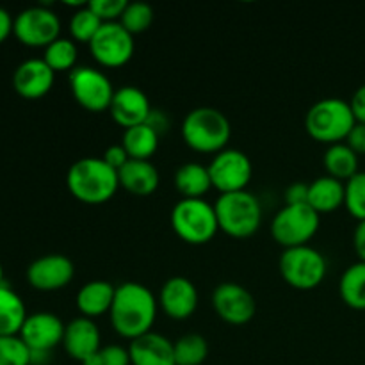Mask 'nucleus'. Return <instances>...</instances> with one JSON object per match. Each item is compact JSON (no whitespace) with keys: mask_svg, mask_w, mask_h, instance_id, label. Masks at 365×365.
Here are the masks:
<instances>
[{"mask_svg":"<svg viewBox=\"0 0 365 365\" xmlns=\"http://www.w3.org/2000/svg\"><path fill=\"white\" fill-rule=\"evenodd\" d=\"M128 355L132 365H177L173 342L153 331L130 341Z\"/></svg>","mask_w":365,"mask_h":365,"instance_id":"aec40b11","label":"nucleus"},{"mask_svg":"<svg viewBox=\"0 0 365 365\" xmlns=\"http://www.w3.org/2000/svg\"><path fill=\"white\" fill-rule=\"evenodd\" d=\"M344 205L355 220L365 221V171H359L344 184Z\"/></svg>","mask_w":365,"mask_h":365,"instance_id":"473e14b6","label":"nucleus"},{"mask_svg":"<svg viewBox=\"0 0 365 365\" xmlns=\"http://www.w3.org/2000/svg\"><path fill=\"white\" fill-rule=\"evenodd\" d=\"M63 321L52 312H36L27 316L21 327L20 339L32 353H50L56 346L63 344Z\"/></svg>","mask_w":365,"mask_h":365,"instance_id":"2eb2a0df","label":"nucleus"},{"mask_svg":"<svg viewBox=\"0 0 365 365\" xmlns=\"http://www.w3.org/2000/svg\"><path fill=\"white\" fill-rule=\"evenodd\" d=\"M88 6L102 24H113V21L121 20V14L127 9L128 2L127 0H93Z\"/></svg>","mask_w":365,"mask_h":365,"instance_id":"c9c22d12","label":"nucleus"},{"mask_svg":"<svg viewBox=\"0 0 365 365\" xmlns=\"http://www.w3.org/2000/svg\"><path fill=\"white\" fill-rule=\"evenodd\" d=\"M355 123L351 106L341 98L319 100L310 107L305 116L307 134L330 146L346 141Z\"/></svg>","mask_w":365,"mask_h":365,"instance_id":"39448f33","label":"nucleus"},{"mask_svg":"<svg viewBox=\"0 0 365 365\" xmlns=\"http://www.w3.org/2000/svg\"><path fill=\"white\" fill-rule=\"evenodd\" d=\"M70 89L75 102L89 113L109 110L116 89L110 84L109 77L96 68L78 66L70 71Z\"/></svg>","mask_w":365,"mask_h":365,"instance_id":"1a4fd4ad","label":"nucleus"},{"mask_svg":"<svg viewBox=\"0 0 365 365\" xmlns=\"http://www.w3.org/2000/svg\"><path fill=\"white\" fill-rule=\"evenodd\" d=\"M109 113L110 118L127 130V128L146 123L150 113H152V107H150L148 96L141 89L135 86H123L114 93Z\"/></svg>","mask_w":365,"mask_h":365,"instance_id":"f3484780","label":"nucleus"},{"mask_svg":"<svg viewBox=\"0 0 365 365\" xmlns=\"http://www.w3.org/2000/svg\"><path fill=\"white\" fill-rule=\"evenodd\" d=\"M0 365H32V353L20 335L0 337Z\"/></svg>","mask_w":365,"mask_h":365,"instance_id":"72a5a7b5","label":"nucleus"},{"mask_svg":"<svg viewBox=\"0 0 365 365\" xmlns=\"http://www.w3.org/2000/svg\"><path fill=\"white\" fill-rule=\"evenodd\" d=\"M232 135V125L221 110L214 107L192 109L182 123L185 145L198 153H220L227 150Z\"/></svg>","mask_w":365,"mask_h":365,"instance_id":"7ed1b4c3","label":"nucleus"},{"mask_svg":"<svg viewBox=\"0 0 365 365\" xmlns=\"http://www.w3.org/2000/svg\"><path fill=\"white\" fill-rule=\"evenodd\" d=\"M220 230L234 239H248L262 225V207L250 191L221 195L214 203Z\"/></svg>","mask_w":365,"mask_h":365,"instance_id":"20e7f679","label":"nucleus"},{"mask_svg":"<svg viewBox=\"0 0 365 365\" xmlns=\"http://www.w3.org/2000/svg\"><path fill=\"white\" fill-rule=\"evenodd\" d=\"M77 45L71 39L59 38L45 48V56L43 61L50 66V70L56 71H71L75 70V63H77Z\"/></svg>","mask_w":365,"mask_h":365,"instance_id":"c756f323","label":"nucleus"},{"mask_svg":"<svg viewBox=\"0 0 365 365\" xmlns=\"http://www.w3.org/2000/svg\"><path fill=\"white\" fill-rule=\"evenodd\" d=\"M120 187L135 196H150L159 187V171L150 160L130 159L118 171Z\"/></svg>","mask_w":365,"mask_h":365,"instance_id":"412c9836","label":"nucleus"},{"mask_svg":"<svg viewBox=\"0 0 365 365\" xmlns=\"http://www.w3.org/2000/svg\"><path fill=\"white\" fill-rule=\"evenodd\" d=\"M280 274L292 289L298 291H312L327 277L328 264L321 252L312 246H298V248L284 250L280 257Z\"/></svg>","mask_w":365,"mask_h":365,"instance_id":"0eeeda50","label":"nucleus"},{"mask_svg":"<svg viewBox=\"0 0 365 365\" xmlns=\"http://www.w3.org/2000/svg\"><path fill=\"white\" fill-rule=\"evenodd\" d=\"M309 203V184L296 182L285 191V205H305Z\"/></svg>","mask_w":365,"mask_h":365,"instance_id":"e433bc0d","label":"nucleus"},{"mask_svg":"<svg viewBox=\"0 0 365 365\" xmlns=\"http://www.w3.org/2000/svg\"><path fill=\"white\" fill-rule=\"evenodd\" d=\"M319 214L305 205H285L277 212L271 223V235L285 250L307 246L319 230Z\"/></svg>","mask_w":365,"mask_h":365,"instance_id":"6e6552de","label":"nucleus"},{"mask_svg":"<svg viewBox=\"0 0 365 365\" xmlns=\"http://www.w3.org/2000/svg\"><path fill=\"white\" fill-rule=\"evenodd\" d=\"M102 159L106 160L107 166H110V168H113V170L120 171L121 168H123L125 164H127L128 160H130V157H128L127 150H125L123 146H121V145H113V146H109V148L106 150V153H103Z\"/></svg>","mask_w":365,"mask_h":365,"instance_id":"4c0bfd02","label":"nucleus"},{"mask_svg":"<svg viewBox=\"0 0 365 365\" xmlns=\"http://www.w3.org/2000/svg\"><path fill=\"white\" fill-rule=\"evenodd\" d=\"M153 14L152 6L145 2H128L127 9L121 14L120 24L130 32L132 36L141 34V32H146L153 24Z\"/></svg>","mask_w":365,"mask_h":365,"instance_id":"2f4dec72","label":"nucleus"},{"mask_svg":"<svg viewBox=\"0 0 365 365\" xmlns=\"http://www.w3.org/2000/svg\"><path fill=\"white\" fill-rule=\"evenodd\" d=\"M175 187L184 198L200 200L212 187L209 168L198 163L182 164L175 173Z\"/></svg>","mask_w":365,"mask_h":365,"instance_id":"b1692460","label":"nucleus"},{"mask_svg":"<svg viewBox=\"0 0 365 365\" xmlns=\"http://www.w3.org/2000/svg\"><path fill=\"white\" fill-rule=\"evenodd\" d=\"M13 34L18 41L32 48H46L61 34V20L52 9L36 6L24 9L14 18Z\"/></svg>","mask_w":365,"mask_h":365,"instance_id":"9d476101","label":"nucleus"},{"mask_svg":"<svg viewBox=\"0 0 365 365\" xmlns=\"http://www.w3.org/2000/svg\"><path fill=\"white\" fill-rule=\"evenodd\" d=\"M73 262L59 253L39 257L27 267V282L36 291H61L73 280Z\"/></svg>","mask_w":365,"mask_h":365,"instance_id":"4468645a","label":"nucleus"},{"mask_svg":"<svg viewBox=\"0 0 365 365\" xmlns=\"http://www.w3.org/2000/svg\"><path fill=\"white\" fill-rule=\"evenodd\" d=\"M2 285L6 284H4V269H2V264H0V287H2Z\"/></svg>","mask_w":365,"mask_h":365,"instance_id":"c03bdc74","label":"nucleus"},{"mask_svg":"<svg viewBox=\"0 0 365 365\" xmlns=\"http://www.w3.org/2000/svg\"><path fill=\"white\" fill-rule=\"evenodd\" d=\"M146 123H148L150 127H152L153 130H155L157 134L160 135L164 130H166L168 118H166V114L160 113V110H153L152 109V113H150V118H148V120H146Z\"/></svg>","mask_w":365,"mask_h":365,"instance_id":"37998d69","label":"nucleus"},{"mask_svg":"<svg viewBox=\"0 0 365 365\" xmlns=\"http://www.w3.org/2000/svg\"><path fill=\"white\" fill-rule=\"evenodd\" d=\"M53 78H56V73L50 70L45 61L29 59L14 70L13 88L21 98L38 100L52 89Z\"/></svg>","mask_w":365,"mask_h":365,"instance_id":"a211bd4d","label":"nucleus"},{"mask_svg":"<svg viewBox=\"0 0 365 365\" xmlns=\"http://www.w3.org/2000/svg\"><path fill=\"white\" fill-rule=\"evenodd\" d=\"M171 227L187 245H207L220 232L214 205L200 200H180L171 210Z\"/></svg>","mask_w":365,"mask_h":365,"instance_id":"423d86ee","label":"nucleus"},{"mask_svg":"<svg viewBox=\"0 0 365 365\" xmlns=\"http://www.w3.org/2000/svg\"><path fill=\"white\" fill-rule=\"evenodd\" d=\"M346 145L356 153V155H365V123H355L349 135L346 138Z\"/></svg>","mask_w":365,"mask_h":365,"instance_id":"58836bf2","label":"nucleus"},{"mask_svg":"<svg viewBox=\"0 0 365 365\" xmlns=\"http://www.w3.org/2000/svg\"><path fill=\"white\" fill-rule=\"evenodd\" d=\"M353 248L359 255L360 262H365V221H359L353 234Z\"/></svg>","mask_w":365,"mask_h":365,"instance_id":"a19ab883","label":"nucleus"},{"mask_svg":"<svg viewBox=\"0 0 365 365\" xmlns=\"http://www.w3.org/2000/svg\"><path fill=\"white\" fill-rule=\"evenodd\" d=\"M82 365H132L130 364V355H128V349L123 346H106V348H100V351H96L95 355L89 356Z\"/></svg>","mask_w":365,"mask_h":365,"instance_id":"f704fd0d","label":"nucleus"},{"mask_svg":"<svg viewBox=\"0 0 365 365\" xmlns=\"http://www.w3.org/2000/svg\"><path fill=\"white\" fill-rule=\"evenodd\" d=\"M93 59L103 68H121L134 56V36L120 24H103L89 43Z\"/></svg>","mask_w":365,"mask_h":365,"instance_id":"9b49d317","label":"nucleus"},{"mask_svg":"<svg viewBox=\"0 0 365 365\" xmlns=\"http://www.w3.org/2000/svg\"><path fill=\"white\" fill-rule=\"evenodd\" d=\"M68 191L86 205H102L113 200L120 189L118 171L98 157H84L71 164L66 175Z\"/></svg>","mask_w":365,"mask_h":365,"instance_id":"f03ea898","label":"nucleus"},{"mask_svg":"<svg viewBox=\"0 0 365 365\" xmlns=\"http://www.w3.org/2000/svg\"><path fill=\"white\" fill-rule=\"evenodd\" d=\"M212 307L225 323L241 327L255 317L257 302L252 292L234 282H225L214 289Z\"/></svg>","mask_w":365,"mask_h":365,"instance_id":"ddd939ff","label":"nucleus"},{"mask_svg":"<svg viewBox=\"0 0 365 365\" xmlns=\"http://www.w3.org/2000/svg\"><path fill=\"white\" fill-rule=\"evenodd\" d=\"M102 21L100 18L89 9V6H84L82 9H77L73 13L70 20V34L75 41L78 43H91V39L95 38L96 32L102 27Z\"/></svg>","mask_w":365,"mask_h":365,"instance_id":"7c9ffc66","label":"nucleus"},{"mask_svg":"<svg viewBox=\"0 0 365 365\" xmlns=\"http://www.w3.org/2000/svg\"><path fill=\"white\" fill-rule=\"evenodd\" d=\"M14 20L4 7H0V45L13 34Z\"/></svg>","mask_w":365,"mask_h":365,"instance_id":"79ce46f5","label":"nucleus"},{"mask_svg":"<svg viewBox=\"0 0 365 365\" xmlns=\"http://www.w3.org/2000/svg\"><path fill=\"white\" fill-rule=\"evenodd\" d=\"M27 310L20 296L7 285L0 287V337L20 335Z\"/></svg>","mask_w":365,"mask_h":365,"instance_id":"393cba45","label":"nucleus"},{"mask_svg":"<svg viewBox=\"0 0 365 365\" xmlns=\"http://www.w3.org/2000/svg\"><path fill=\"white\" fill-rule=\"evenodd\" d=\"M207 168H209L212 187H216L221 195L246 191L253 177L252 160L241 150L227 148L216 153L212 163Z\"/></svg>","mask_w":365,"mask_h":365,"instance_id":"f8f14e48","label":"nucleus"},{"mask_svg":"<svg viewBox=\"0 0 365 365\" xmlns=\"http://www.w3.org/2000/svg\"><path fill=\"white\" fill-rule=\"evenodd\" d=\"M100 342H102V337H100L98 327L88 317H77L64 328V351L77 362H86L89 356L100 351L102 348Z\"/></svg>","mask_w":365,"mask_h":365,"instance_id":"6ab92c4d","label":"nucleus"},{"mask_svg":"<svg viewBox=\"0 0 365 365\" xmlns=\"http://www.w3.org/2000/svg\"><path fill=\"white\" fill-rule=\"evenodd\" d=\"M160 135L148 123L127 128L121 138V146L127 150L128 157L135 160H150L159 148Z\"/></svg>","mask_w":365,"mask_h":365,"instance_id":"a878e982","label":"nucleus"},{"mask_svg":"<svg viewBox=\"0 0 365 365\" xmlns=\"http://www.w3.org/2000/svg\"><path fill=\"white\" fill-rule=\"evenodd\" d=\"M110 324L120 337L134 341L152 331L157 317V302L146 285L125 282L118 285L110 307Z\"/></svg>","mask_w":365,"mask_h":365,"instance_id":"f257e3e1","label":"nucleus"},{"mask_svg":"<svg viewBox=\"0 0 365 365\" xmlns=\"http://www.w3.org/2000/svg\"><path fill=\"white\" fill-rule=\"evenodd\" d=\"M159 303L163 312L171 319H189L198 307V291L187 278L173 277L164 282L159 294Z\"/></svg>","mask_w":365,"mask_h":365,"instance_id":"dca6fc26","label":"nucleus"},{"mask_svg":"<svg viewBox=\"0 0 365 365\" xmlns=\"http://www.w3.org/2000/svg\"><path fill=\"white\" fill-rule=\"evenodd\" d=\"M309 205L317 214H330L344 205V182L334 177H319L309 184Z\"/></svg>","mask_w":365,"mask_h":365,"instance_id":"5701e85b","label":"nucleus"},{"mask_svg":"<svg viewBox=\"0 0 365 365\" xmlns=\"http://www.w3.org/2000/svg\"><path fill=\"white\" fill-rule=\"evenodd\" d=\"M177 365H202L209 355V344L198 334H187L173 342Z\"/></svg>","mask_w":365,"mask_h":365,"instance_id":"c85d7f7f","label":"nucleus"},{"mask_svg":"<svg viewBox=\"0 0 365 365\" xmlns=\"http://www.w3.org/2000/svg\"><path fill=\"white\" fill-rule=\"evenodd\" d=\"M116 287L106 280L88 282L81 291L77 292V309L82 317L95 319L110 312Z\"/></svg>","mask_w":365,"mask_h":365,"instance_id":"4be33fe9","label":"nucleus"},{"mask_svg":"<svg viewBox=\"0 0 365 365\" xmlns=\"http://www.w3.org/2000/svg\"><path fill=\"white\" fill-rule=\"evenodd\" d=\"M323 164L328 177H334L341 182H348L359 173V155L346 143L328 146Z\"/></svg>","mask_w":365,"mask_h":365,"instance_id":"bb28decb","label":"nucleus"},{"mask_svg":"<svg viewBox=\"0 0 365 365\" xmlns=\"http://www.w3.org/2000/svg\"><path fill=\"white\" fill-rule=\"evenodd\" d=\"M342 302L355 310H365V262L349 266L339 284Z\"/></svg>","mask_w":365,"mask_h":365,"instance_id":"cd10ccee","label":"nucleus"},{"mask_svg":"<svg viewBox=\"0 0 365 365\" xmlns=\"http://www.w3.org/2000/svg\"><path fill=\"white\" fill-rule=\"evenodd\" d=\"M349 106H351L356 123H365V84L356 89L355 95L349 100Z\"/></svg>","mask_w":365,"mask_h":365,"instance_id":"ea45409f","label":"nucleus"}]
</instances>
